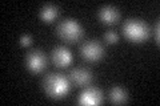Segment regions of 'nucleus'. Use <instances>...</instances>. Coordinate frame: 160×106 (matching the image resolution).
Returning a JSON list of instances; mask_svg holds the SVG:
<instances>
[{
    "label": "nucleus",
    "mask_w": 160,
    "mask_h": 106,
    "mask_svg": "<svg viewBox=\"0 0 160 106\" xmlns=\"http://www.w3.org/2000/svg\"><path fill=\"white\" fill-rule=\"evenodd\" d=\"M43 86L47 95L51 98H62L69 92V82L68 80L60 73H51L48 74L43 81Z\"/></svg>",
    "instance_id": "1"
},
{
    "label": "nucleus",
    "mask_w": 160,
    "mask_h": 106,
    "mask_svg": "<svg viewBox=\"0 0 160 106\" xmlns=\"http://www.w3.org/2000/svg\"><path fill=\"white\" fill-rule=\"evenodd\" d=\"M123 32L126 35V37L129 39L131 41L142 43L144 40H147L149 35V28L142 20L129 19L123 24Z\"/></svg>",
    "instance_id": "2"
},
{
    "label": "nucleus",
    "mask_w": 160,
    "mask_h": 106,
    "mask_svg": "<svg viewBox=\"0 0 160 106\" xmlns=\"http://www.w3.org/2000/svg\"><path fill=\"white\" fill-rule=\"evenodd\" d=\"M56 31H58V36L68 43L78 41L83 36V27L73 19H66L63 21H60Z\"/></svg>",
    "instance_id": "3"
},
{
    "label": "nucleus",
    "mask_w": 160,
    "mask_h": 106,
    "mask_svg": "<svg viewBox=\"0 0 160 106\" xmlns=\"http://www.w3.org/2000/svg\"><path fill=\"white\" fill-rule=\"evenodd\" d=\"M82 56L88 61H98L104 56V48L99 44V41H86L80 48Z\"/></svg>",
    "instance_id": "4"
},
{
    "label": "nucleus",
    "mask_w": 160,
    "mask_h": 106,
    "mask_svg": "<svg viewBox=\"0 0 160 106\" xmlns=\"http://www.w3.org/2000/svg\"><path fill=\"white\" fill-rule=\"evenodd\" d=\"M26 65L27 68L33 73H40L44 68L47 67V58L44 56L42 50L35 49L32 52H29L26 57Z\"/></svg>",
    "instance_id": "5"
},
{
    "label": "nucleus",
    "mask_w": 160,
    "mask_h": 106,
    "mask_svg": "<svg viewBox=\"0 0 160 106\" xmlns=\"http://www.w3.org/2000/svg\"><path fill=\"white\" fill-rule=\"evenodd\" d=\"M52 61L59 68H66L72 62V53L64 47H58L52 50Z\"/></svg>",
    "instance_id": "6"
},
{
    "label": "nucleus",
    "mask_w": 160,
    "mask_h": 106,
    "mask_svg": "<svg viewBox=\"0 0 160 106\" xmlns=\"http://www.w3.org/2000/svg\"><path fill=\"white\" fill-rule=\"evenodd\" d=\"M78 101L82 105H99L103 101V94L96 88H87L79 95Z\"/></svg>",
    "instance_id": "7"
},
{
    "label": "nucleus",
    "mask_w": 160,
    "mask_h": 106,
    "mask_svg": "<svg viewBox=\"0 0 160 106\" xmlns=\"http://www.w3.org/2000/svg\"><path fill=\"white\" fill-rule=\"evenodd\" d=\"M69 77H71V81L78 86H86L92 81V73L86 68H75Z\"/></svg>",
    "instance_id": "8"
},
{
    "label": "nucleus",
    "mask_w": 160,
    "mask_h": 106,
    "mask_svg": "<svg viewBox=\"0 0 160 106\" xmlns=\"http://www.w3.org/2000/svg\"><path fill=\"white\" fill-rule=\"evenodd\" d=\"M119 11L116 7L113 6H104L99 9V19L102 20L104 24H115L119 20Z\"/></svg>",
    "instance_id": "9"
},
{
    "label": "nucleus",
    "mask_w": 160,
    "mask_h": 106,
    "mask_svg": "<svg viewBox=\"0 0 160 106\" xmlns=\"http://www.w3.org/2000/svg\"><path fill=\"white\" fill-rule=\"evenodd\" d=\"M58 13H59V8L56 6H53V4H47V6H44L42 9H40V19L46 23H49V21H52V20L56 19Z\"/></svg>",
    "instance_id": "10"
},
{
    "label": "nucleus",
    "mask_w": 160,
    "mask_h": 106,
    "mask_svg": "<svg viewBox=\"0 0 160 106\" xmlns=\"http://www.w3.org/2000/svg\"><path fill=\"white\" fill-rule=\"evenodd\" d=\"M109 98H111L112 102L115 104H123V102H126L127 101V93H126V90L122 89V88H113L111 90V93H109Z\"/></svg>",
    "instance_id": "11"
},
{
    "label": "nucleus",
    "mask_w": 160,
    "mask_h": 106,
    "mask_svg": "<svg viewBox=\"0 0 160 106\" xmlns=\"http://www.w3.org/2000/svg\"><path fill=\"white\" fill-rule=\"evenodd\" d=\"M104 39H106V41H107V43H109V44H115V43H118L119 36H118V33H116V32L108 31V32H106V35H104Z\"/></svg>",
    "instance_id": "12"
},
{
    "label": "nucleus",
    "mask_w": 160,
    "mask_h": 106,
    "mask_svg": "<svg viewBox=\"0 0 160 106\" xmlns=\"http://www.w3.org/2000/svg\"><path fill=\"white\" fill-rule=\"evenodd\" d=\"M31 43H32V39H31V36H28V35H24V36L20 37V44H22L23 47H28Z\"/></svg>",
    "instance_id": "13"
},
{
    "label": "nucleus",
    "mask_w": 160,
    "mask_h": 106,
    "mask_svg": "<svg viewBox=\"0 0 160 106\" xmlns=\"http://www.w3.org/2000/svg\"><path fill=\"white\" fill-rule=\"evenodd\" d=\"M159 28H160V24L156 23V27H155V41H156L159 44L160 41V37H159Z\"/></svg>",
    "instance_id": "14"
}]
</instances>
